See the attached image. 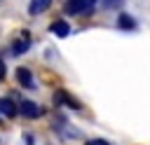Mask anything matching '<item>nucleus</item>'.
<instances>
[{
    "mask_svg": "<svg viewBox=\"0 0 150 145\" xmlns=\"http://www.w3.org/2000/svg\"><path fill=\"white\" fill-rule=\"evenodd\" d=\"M94 5H96V0H84V14H91Z\"/></svg>",
    "mask_w": 150,
    "mask_h": 145,
    "instance_id": "10",
    "label": "nucleus"
},
{
    "mask_svg": "<svg viewBox=\"0 0 150 145\" xmlns=\"http://www.w3.org/2000/svg\"><path fill=\"white\" fill-rule=\"evenodd\" d=\"M66 14H84V0H66V7H63Z\"/></svg>",
    "mask_w": 150,
    "mask_h": 145,
    "instance_id": "5",
    "label": "nucleus"
},
{
    "mask_svg": "<svg viewBox=\"0 0 150 145\" xmlns=\"http://www.w3.org/2000/svg\"><path fill=\"white\" fill-rule=\"evenodd\" d=\"M2 77H5V63L0 61V80H2Z\"/></svg>",
    "mask_w": 150,
    "mask_h": 145,
    "instance_id": "13",
    "label": "nucleus"
},
{
    "mask_svg": "<svg viewBox=\"0 0 150 145\" xmlns=\"http://www.w3.org/2000/svg\"><path fill=\"white\" fill-rule=\"evenodd\" d=\"M103 5H105V7H120L122 0H103Z\"/></svg>",
    "mask_w": 150,
    "mask_h": 145,
    "instance_id": "12",
    "label": "nucleus"
},
{
    "mask_svg": "<svg viewBox=\"0 0 150 145\" xmlns=\"http://www.w3.org/2000/svg\"><path fill=\"white\" fill-rule=\"evenodd\" d=\"M87 145H110V143L103 138H91V140H87Z\"/></svg>",
    "mask_w": 150,
    "mask_h": 145,
    "instance_id": "11",
    "label": "nucleus"
},
{
    "mask_svg": "<svg viewBox=\"0 0 150 145\" xmlns=\"http://www.w3.org/2000/svg\"><path fill=\"white\" fill-rule=\"evenodd\" d=\"M28 47H30V37H28V33H23L21 40H14V44H12V54L19 56V54H23Z\"/></svg>",
    "mask_w": 150,
    "mask_h": 145,
    "instance_id": "6",
    "label": "nucleus"
},
{
    "mask_svg": "<svg viewBox=\"0 0 150 145\" xmlns=\"http://www.w3.org/2000/svg\"><path fill=\"white\" fill-rule=\"evenodd\" d=\"M117 26H120V28H124V30H131V28H136V21H134L129 14H120Z\"/></svg>",
    "mask_w": 150,
    "mask_h": 145,
    "instance_id": "9",
    "label": "nucleus"
},
{
    "mask_svg": "<svg viewBox=\"0 0 150 145\" xmlns=\"http://www.w3.org/2000/svg\"><path fill=\"white\" fill-rule=\"evenodd\" d=\"M16 110H19L21 115L30 117V119H33V117H40V115H42V108H40V105L35 103V101H21V105H19Z\"/></svg>",
    "mask_w": 150,
    "mask_h": 145,
    "instance_id": "2",
    "label": "nucleus"
},
{
    "mask_svg": "<svg viewBox=\"0 0 150 145\" xmlns=\"http://www.w3.org/2000/svg\"><path fill=\"white\" fill-rule=\"evenodd\" d=\"M49 30H52L56 37H68V33H70V26H68L66 21H54V23L49 26Z\"/></svg>",
    "mask_w": 150,
    "mask_h": 145,
    "instance_id": "8",
    "label": "nucleus"
},
{
    "mask_svg": "<svg viewBox=\"0 0 150 145\" xmlns=\"http://www.w3.org/2000/svg\"><path fill=\"white\" fill-rule=\"evenodd\" d=\"M0 115L14 117V115H16V103H14L12 98H0Z\"/></svg>",
    "mask_w": 150,
    "mask_h": 145,
    "instance_id": "7",
    "label": "nucleus"
},
{
    "mask_svg": "<svg viewBox=\"0 0 150 145\" xmlns=\"http://www.w3.org/2000/svg\"><path fill=\"white\" fill-rule=\"evenodd\" d=\"M16 80L23 89H35V82H33V75L28 68H16Z\"/></svg>",
    "mask_w": 150,
    "mask_h": 145,
    "instance_id": "3",
    "label": "nucleus"
},
{
    "mask_svg": "<svg viewBox=\"0 0 150 145\" xmlns=\"http://www.w3.org/2000/svg\"><path fill=\"white\" fill-rule=\"evenodd\" d=\"M49 5H52V0H30V5H28V14H33V16L45 14V12L49 9Z\"/></svg>",
    "mask_w": 150,
    "mask_h": 145,
    "instance_id": "4",
    "label": "nucleus"
},
{
    "mask_svg": "<svg viewBox=\"0 0 150 145\" xmlns=\"http://www.w3.org/2000/svg\"><path fill=\"white\" fill-rule=\"evenodd\" d=\"M54 101H56V103H63L66 108H73V110H80V108H82V103H80L77 98H73V96H70L68 91H63V89H59V91L54 94Z\"/></svg>",
    "mask_w": 150,
    "mask_h": 145,
    "instance_id": "1",
    "label": "nucleus"
}]
</instances>
